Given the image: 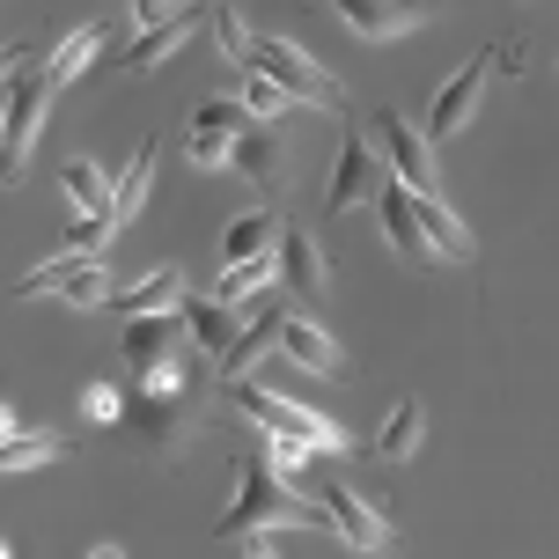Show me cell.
<instances>
[{"instance_id": "24", "label": "cell", "mask_w": 559, "mask_h": 559, "mask_svg": "<svg viewBox=\"0 0 559 559\" xmlns=\"http://www.w3.org/2000/svg\"><path fill=\"white\" fill-rule=\"evenodd\" d=\"M265 346H280V317H273V302H265V317H258V324H243V338H236V346L222 354V376H228V383H243V376H251V361L265 354Z\"/></svg>"}, {"instance_id": "8", "label": "cell", "mask_w": 559, "mask_h": 559, "mask_svg": "<svg viewBox=\"0 0 559 559\" xmlns=\"http://www.w3.org/2000/svg\"><path fill=\"white\" fill-rule=\"evenodd\" d=\"M302 501L324 508V515H332V537H338V545H354V552H391V545H397L391 523H383L354 486H302Z\"/></svg>"}, {"instance_id": "25", "label": "cell", "mask_w": 559, "mask_h": 559, "mask_svg": "<svg viewBox=\"0 0 559 559\" xmlns=\"http://www.w3.org/2000/svg\"><path fill=\"white\" fill-rule=\"evenodd\" d=\"M228 169H243L251 185H273V177H280V140H273V126H251V133L236 140Z\"/></svg>"}, {"instance_id": "9", "label": "cell", "mask_w": 559, "mask_h": 559, "mask_svg": "<svg viewBox=\"0 0 559 559\" xmlns=\"http://www.w3.org/2000/svg\"><path fill=\"white\" fill-rule=\"evenodd\" d=\"M486 67H493V52H478L464 74H449L442 88H435V104H427V140H449L464 133L478 118V96H486Z\"/></svg>"}, {"instance_id": "26", "label": "cell", "mask_w": 559, "mask_h": 559, "mask_svg": "<svg viewBox=\"0 0 559 559\" xmlns=\"http://www.w3.org/2000/svg\"><path fill=\"white\" fill-rule=\"evenodd\" d=\"M338 15L361 29V37H405V29L419 23V8H383V0H346Z\"/></svg>"}, {"instance_id": "27", "label": "cell", "mask_w": 559, "mask_h": 559, "mask_svg": "<svg viewBox=\"0 0 559 559\" xmlns=\"http://www.w3.org/2000/svg\"><path fill=\"white\" fill-rule=\"evenodd\" d=\"M126 361L147 376L155 361H169V317H133L126 324Z\"/></svg>"}, {"instance_id": "23", "label": "cell", "mask_w": 559, "mask_h": 559, "mask_svg": "<svg viewBox=\"0 0 559 559\" xmlns=\"http://www.w3.org/2000/svg\"><path fill=\"white\" fill-rule=\"evenodd\" d=\"M59 192L74 199L82 214H111V199H118V177H104L96 163H67V169H59Z\"/></svg>"}, {"instance_id": "6", "label": "cell", "mask_w": 559, "mask_h": 559, "mask_svg": "<svg viewBox=\"0 0 559 559\" xmlns=\"http://www.w3.org/2000/svg\"><path fill=\"white\" fill-rule=\"evenodd\" d=\"M368 140L383 147V163H391V177L405 185V192H419V199H435V147H427V133H413L397 111H376L368 118Z\"/></svg>"}, {"instance_id": "22", "label": "cell", "mask_w": 559, "mask_h": 559, "mask_svg": "<svg viewBox=\"0 0 559 559\" xmlns=\"http://www.w3.org/2000/svg\"><path fill=\"white\" fill-rule=\"evenodd\" d=\"M147 185H155V140H140L133 163L118 169V199H111V222H133L140 206H147Z\"/></svg>"}, {"instance_id": "20", "label": "cell", "mask_w": 559, "mask_h": 559, "mask_svg": "<svg viewBox=\"0 0 559 559\" xmlns=\"http://www.w3.org/2000/svg\"><path fill=\"white\" fill-rule=\"evenodd\" d=\"M273 280H280V258H243V265H222V280H214V302L243 309V302H258Z\"/></svg>"}, {"instance_id": "14", "label": "cell", "mask_w": 559, "mask_h": 559, "mask_svg": "<svg viewBox=\"0 0 559 559\" xmlns=\"http://www.w3.org/2000/svg\"><path fill=\"white\" fill-rule=\"evenodd\" d=\"M177 309H185V332H192L206 354H228V346L243 338V317H236L228 302H214V295H185Z\"/></svg>"}, {"instance_id": "16", "label": "cell", "mask_w": 559, "mask_h": 559, "mask_svg": "<svg viewBox=\"0 0 559 559\" xmlns=\"http://www.w3.org/2000/svg\"><path fill=\"white\" fill-rule=\"evenodd\" d=\"M419 435H427V405H419V397H397L391 413H383V427H376V456H383V464H405L419 449Z\"/></svg>"}, {"instance_id": "15", "label": "cell", "mask_w": 559, "mask_h": 559, "mask_svg": "<svg viewBox=\"0 0 559 559\" xmlns=\"http://www.w3.org/2000/svg\"><path fill=\"white\" fill-rule=\"evenodd\" d=\"M96 52H104V29L88 23V29H67V37H59L52 45V59H45V88H67V82H82L88 67H96Z\"/></svg>"}, {"instance_id": "12", "label": "cell", "mask_w": 559, "mask_h": 559, "mask_svg": "<svg viewBox=\"0 0 559 559\" xmlns=\"http://www.w3.org/2000/svg\"><path fill=\"white\" fill-rule=\"evenodd\" d=\"M280 280L302 295V302H324L332 295V273H324V251L309 243L302 228H280Z\"/></svg>"}, {"instance_id": "11", "label": "cell", "mask_w": 559, "mask_h": 559, "mask_svg": "<svg viewBox=\"0 0 559 559\" xmlns=\"http://www.w3.org/2000/svg\"><path fill=\"white\" fill-rule=\"evenodd\" d=\"M280 354L302 368V376H346V354L332 346V332L317 317H280Z\"/></svg>"}, {"instance_id": "10", "label": "cell", "mask_w": 559, "mask_h": 559, "mask_svg": "<svg viewBox=\"0 0 559 559\" xmlns=\"http://www.w3.org/2000/svg\"><path fill=\"white\" fill-rule=\"evenodd\" d=\"M383 185H391V169H376L368 140H346V147H338V169H332V192H324V206H332V214H346V206L376 199Z\"/></svg>"}, {"instance_id": "31", "label": "cell", "mask_w": 559, "mask_h": 559, "mask_svg": "<svg viewBox=\"0 0 559 559\" xmlns=\"http://www.w3.org/2000/svg\"><path fill=\"white\" fill-rule=\"evenodd\" d=\"M214 37H222L228 59H243V67H251V29H243V15H236V8H214Z\"/></svg>"}, {"instance_id": "7", "label": "cell", "mask_w": 559, "mask_h": 559, "mask_svg": "<svg viewBox=\"0 0 559 559\" xmlns=\"http://www.w3.org/2000/svg\"><path fill=\"white\" fill-rule=\"evenodd\" d=\"M258 118L243 111V96H206L192 111V133H185V147H192L199 169H228V155H236V140L251 133Z\"/></svg>"}, {"instance_id": "4", "label": "cell", "mask_w": 559, "mask_h": 559, "mask_svg": "<svg viewBox=\"0 0 559 559\" xmlns=\"http://www.w3.org/2000/svg\"><path fill=\"white\" fill-rule=\"evenodd\" d=\"M15 295H23V302H37V295H59V302L67 309H111V273H104V258H45V265H37V273H23L15 280Z\"/></svg>"}, {"instance_id": "18", "label": "cell", "mask_w": 559, "mask_h": 559, "mask_svg": "<svg viewBox=\"0 0 559 559\" xmlns=\"http://www.w3.org/2000/svg\"><path fill=\"white\" fill-rule=\"evenodd\" d=\"M376 214H383V236H391L397 251L405 258H427V236H419V214H413V192H405V185H383V192H376Z\"/></svg>"}, {"instance_id": "37", "label": "cell", "mask_w": 559, "mask_h": 559, "mask_svg": "<svg viewBox=\"0 0 559 559\" xmlns=\"http://www.w3.org/2000/svg\"><path fill=\"white\" fill-rule=\"evenodd\" d=\"M0 559H8V545H0Z\"/></svg>"}, {"instance_id": "36", "label": "cell", "mask_w": 559, "mask_h": 559, "mask_svg": "<svg viewBox=\"0 0 559 559\" xmlns=\"http://www.w3.org/2000/svg\"><path fill=\"white\" fill-rule=\"evenodd\" d=\"M88 559H126V552H118V545H96V552H88Z\"/></svg>"}, {"instance_id": "35", "label": "cell", "mask_w": 559, "mask_h": 559, "mask_svg": "<svg viewBox=\"0 0 559 559\" xmlns=\"http://www.w3.org/2000/svg\"><path fill=\"white\" fill-rule=\"evenodd\" d=\"M243 559H273V537H251V545H243Z\"/></svg>"}, {"instance_id": "21", "label": "cell", "mask_w": 559, "mask_h": 559, "mask_svg": "<svg viewBox=\"0 0 559 559\" xmlns=\"http://www.w3.org/2000/svg\"><path fill=\"white\" fill-rule=\"evenodd\" d=\"M273 243H280L273 214H236L228 236H222V258H228V265H243V258H273Z\"/></svg>"}, {"instance_id": "33", "label": "cell", "mask_w": 559, "mask_h": 559, "mask_svg": "<svg viewBox=\"0 0 559 559\" xmlns=\"http://www.w3.org/2000/svg\"><path fill=\"white\" fill-rule=\"evenodd\" d=\"M118 413H126V405H118L111 383H88L82 391V419H118Z\"/></svg>"}, {"instance_id": "19", "label": "cell", "mask_w": 559, "mask_h": 559, "mask_svg": "<svg viewBox=\"0 0 559 559\" xmlns=\"http://www.w3.org/2000/svg\"><path fill=\"white\" fill-rule=\"evenodd\" d=\"M199 15H206V8H185L177 23H163V29H147V37H133L118 67H126V74H147L155 59H169V52H177V45H185V37H192V29H199Z\"/></svg>"}, {"instance_id": "34", "label": "cell", "mask_w": 559, "mask_h": 559, "mask_svg": "<svg viewBox=\"0 0 559 559\" xmlns=\"http://www.w3.org/2000/svg\"><path fill=\"white\" fill-rule=\"evenodd\" d=\"M15 442V405H0V449Z\"/></svg>"}, {"instance_id": "28", "label": "cell", "mask_w": 559, "mask_h": 559, "mask_svg": "<svg viewBox=\"0 0 559 559\" xmlns=\"http://www.w3.org/2000/svg\"><path fill=\"white\" fill-rule=\"evenodd\" d=\"M52 456H67V435H15V442L0 449V478L37 472V464H52Z\"/></svg>"}, {"instance_id": "29", "label": "cell", "mask_w": 559, "mask_h": 559, "mask_svg": "<svg viewBox=\"0 0 559 559\" xmlns=\"http://www.w3.org/2000/svg\"><path fill=\"white\" fill-rule=\"evenodd\" d=\"M243 111H251L258 126H273V118L295 111V96H287L280 82H265V74H243Z\"/></svg>"}, {"instance_id": "30", "label": "cell", "mask_w": 559, "mask_h": 559, "mask_svg": "<svg viewBox=\"0 0 559 559\" xmlns=\"http://www.w3.org/2000/svg\"><path fill=\"white\" fill-rule=\"evenodd\" d=\"M309 456H317L309 442H295V435H273V456H265V464H273V472L287 478V486H295V478L309 472Z\"/></svg>"}, {"instance_id": "32", "label": "cell", "mask_w": 559, "mask_h": 559, "mask_svg": "<svg viewBox=\"0 0 559 559\" xmlns=\"http://www.w3.org/2000/svg\"><path fill=\"white\" fill-rule=\"evenodd\" d=\"M133 427H140V435H163V442H169V435H177V405H169V397H147V405L133 413Z\"/></svg>"}, {"instance_id": "13", "label": "cell", "mask_w": 559, "mask_h": 559, "mask_svg": "<svg viewBox=\"0 0 559 559\" xmlns=\"http://www.w3.org/2000/svg\"><path fill=\"white\" fill-rule=\"evenodd\" d=\"M177 302H185V273H177V265H155V273H140L133 287L111 295V309L126 324H133V317H163V309H177Z\"/></svg>"}, {"instance_id": "3", "label": "cell", "mask_w": 559, "mask_h": 559, "mask_svg": "<svg viewBox=\"0 0 559 559\" xmlns=\"http://www.w3.org/2000/svg\"><path fill=\"white\" fill-rule=\"evenodd\" d=\"M251 74L280 82L295 104H309V111H338V104H346V88H338L332 74L295 45V37H251Z\"/></svg>"}, {"instance_id": "17", "label": "cell", "mask_w": 559, "mask_h": 559, "mask_svg": "<svg viewBox=\"0 0 559 559\" xmlns=\"http://www.w3.org/2000/svg\"><path fill=\"white\" fill-rule=\"evenodd\" d=\"M413 214H419V236H427V258H472V228L456 222L442 199H419L413 192Z\"/></svg>"}, {"instance_id": "2", "label": "cell", "mask_w": 559, "mask_h": 559, "mask_svg": "<svg viewBox=\"0 0 559 559\" xmlns=\"http://www.w3.org/2000/svg\"><path fill=\"white\" fill-rule=\"evenodd\" d=\"M228 405L251 419V427H265V435H295V442H309L317 456H324V449H332V456L346 449V435H338L332 419L309 413V405H295V397L273 391V383H251V376H243V383H228Z\"/></svg>"}, {"instance_id": "1", "label": "cell", "mask_w": 559, "mask_h": 559, "mask_svg": "<svg viewBox=\"0 0 559 559\" xmlns=\"http://www.w3.org/2000/svg\"><path fill=\"white\" fill-rule=\"evenodd\" d=\"M280 523H295V531H332V515L317 501H302L265 456H236V501H228V515L214 531L222 537H265V531H280Z\"/></svg>"}, {"instance_id": "5", "label": "cell", "mask_w": 559, "mask_h": 559, "mask_svg": "<svg viewBox=\"0 0 559 559\" xmlns=\"http://www.w3.org/2000/svg\"><path fill=\"white\" fill-rule=\"evenodd\" d=\"M45 118H52V88H45V74H15V88H8V118H0V185L23 177L29 147L45 140Z\"/></svg>"}]
</instances>
